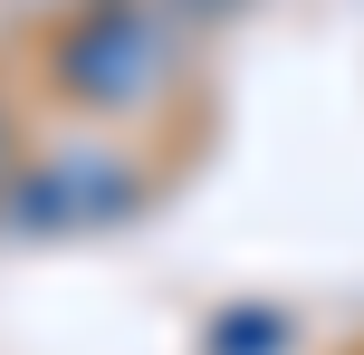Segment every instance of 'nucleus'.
I'll list each match as a JSON object with an SVG mask.
<instances>
[{
	"mask_svg": "<svg viewBox=\"0 0 364 355\" xmlns=\"http://www.w3.org/2000/svg\"><path fill=\"white\" fill-rule=\"evenodd\" d=\"M0 183H10V144H0Z\"/></svg>",
	"mask_w": 364,
	"mask_h": 355,
	"instance_id": "3",
	"label": "nucleus"
},
{
	"mask_svg": "<svg viewBox=\"0 0 364 355\" xmlns=\"http://www.w3.org/2000/svg\"><path fill=\"white\" fill-rule=\"evenodd\" d=\"M173 68H182V19H164L154 0H106V10H87L58 38V77H68V96L96 106V115L154 106V96L173 87Z\"/></svg>",
	"mask_w": 364,
	"mask_h": 355,
	"instance_id": "1",
	"label": "nucleus"
},
{
	"mask_svg": "<svg viewBox=\"0 0 364 355\" xmlns=\"http://www.w3.org/2000/svg\"><path fill=\"white\" fill-rule=\"evenodd\" d=\"M115 211H134V164L115 154H58V164L10 173V221L29 231H96Z\"/></svg>",
	"mask_w": 364,
	"mask_h": 355,
	"instance_id": "2",
	"label": "nucleus"
}]
</instances>
